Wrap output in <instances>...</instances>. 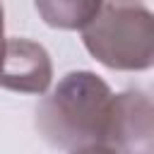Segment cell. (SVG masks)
<instances>
[{
	"mask_svg": "<svg viewBox=\"0 0 154 154\" xmlns=\"http://www.w3.org/2000/svg\"><path fill=\"white\" fill-rule=\"evenodd\" d=\"M5 10H2V2H0V65H2V55H5Z\"/></svg>",
	"mask_w": 154,
	"mask_h": 154,
	"instance_id": "6",
	"label": "cell"
},
{
	"mask_svg": "<svg viewBox=\"0 0 154 154\" xmlns=\"http://www.w3.org/2000/svg\"><path fill=\"white\" fill-rule=\"evenodd\" d=\"M53 82L48 51L29 38H7L0 65V87L19 94H46Z\"/></svg>",
	"mask_w": 154,
	"mask_h": 154,
	"instance_id": "4",
	"label": "cell"
},
{
	"mask_svg": "<svg viewBox=\"0 0 154 154\" xmlns=\"http://www.w3.org/2000/svg\"><path fill=\"white\" fill-rule=\"evenodd\" d=\"M34 7L48 26L77 31L96 14L101 0H34Z\"/></svg>",
	"mask_w": 154,
	"mask_h": 154,
	"instance_id": "5",
	"label": "cell"
},
{
	"mask_svg": "<svg viewBox=\"0 0 154 154\" xmlns=\"http://www.w3.org/2000/svg\"><path fill=\"white\" fill-rule=\"evenodd\" d=\"M111 99V87L96 72H67L38 103L36 128L51 147L65 152H103Z\"/></svg>",
	"mask_w": 154,
	"mask_h": 154,
	"instance_id": "1",
	"label": "cell"
},
{
	"mask_svg": "<svg viewBox=\"0 0 154 154\" xmlns=\"http://www.w3.org/2000/svg\"><path fill=\"white\" fill-rule=\"evenodd\" d=\"M154 144V106L147 91L130 89L113 94L103 152L149 154Z\"/></svg>",
	"mask_w": 154,
	"mask_h": 154,
	"instance_id": "3",
	"label": "cell"
},
{
	"mask_svg": "<svg viewBox=\"0 0 154 154\" xmlns=\"http://www.w3.org/2000/svg\"><path fill=\"white\" fill-rule=\"evenodd\" d=\"M79 31L84 48L108 70L142 72L154 63V17L142 0H101Z\"/></svg>",
	"mask_w": 154,
	"mask_h": 154,
	"instance_id": "2",
	"label": "cell"
}]
</instances>
